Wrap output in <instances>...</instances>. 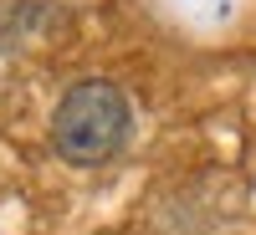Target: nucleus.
<instances>
[{"label": "nucleus", "instance_id": "f257e3e1", "mask_svg": "<svg viewBox=\"0 0 256 235\" xmlns=\"http://www.w3.org/2000/svg\"><path fill=\"white\" fill-rule=\"evenodd\" d=\"M128 128H134V113H128L123 87L108 77H88L62 92L52 113V148L56 159H67L77 169H98L123 154Z\"/></svg>", "mask_w": 256, "mask_h": 235}]
</instances>
